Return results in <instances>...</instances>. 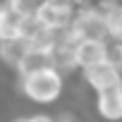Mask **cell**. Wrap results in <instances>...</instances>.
I'll list each match as a JSON object with an SVG mask.
<instances>
[{
    "label": "cell",
    "mask_w": 122,
    "mask_h": 122,
    "mask_svg": "<svg viewBox=\"0 0 122 122\" xmlns=\"http://www.w3.org/2000/svg\"><path fill=\"white\" fill-rule=\"evenodd\" d=\"M17 79H19L22 96L36 105H50L65 93V74L53 65L46 70H38L34 74L17 77Z\"/></svg>",
    "instance_id": "1"
},
{
    "label": "cell",
    "mask_w": 122,
    "mask_h": 122,
    "mask_svg": "<svg viewBox=\"0 0 122 122\" xmlns=\"http://www.w3.org/2000/svg\"><path fill=\"white\" fill-rule=\"evenodd\" d=\"M70 31H72L77 38H101V41H110V36H108V22H105V15H103V10H101L98 3H96V5H84V3H79Z\"/></svg>",
    "instance_id": "2"
},
{
    "label": "cell",
    "mask_w": 122,
    "mask_h": 122,
    "mask_svg": "<svg viewBox=\"0 0 122 122\" xmlns=\"http://www.w3.org/2000/svg\"><path fill=\"white\" fill-rule=\"evenodd\" d=\"M81 0H41V5L36 10V19L43 29L53 31H65L72 26L77 5Z\"/></svg>",
    "instance_id": "3"
},
{
    "label": "cell",
    "mask_w": 122,
    "mask_h": 122,
    "mask_svg": "<svg viewBox=\"0 0 122 122\" xmlns=\"http://www.w3.org/2000/svg\"><path fill=\"white\" fill-rule=\"evenodd\" d=\"M79 72H81V81H84L86 89H91L93 93L122 81V70H120L117 62H112V60H103V62L91 65V67H84V70H79Z\"/></svg>",
    "instance_id": "4"
},
{
    "label": "cell",
    "mask_w": 122,
    "mask_h": 122,
    "mask_svg": "<svg viewBox=\"0 0 122 122\" xmlns=\"http://www.w3.org/2000/svg\"><path fill=\"white\" fill-rule=\"evenodd\" d=\"M50 57H53V67H57L62 74L79 72V65H77V36L70 29L60 31L55 46L50 48Z\"/></svg>",
    "instance_id": "5"
},
{
    "label": "cell",
    "mask_w": 122,
    "mask_h": 122,
    "mask_svg": "<svg viewBox=\"0 0 122 122\" xmlns=\"http://www.w3.org/2000/svg\"><path fill=\"white\" fill-rule=\"evenodd\" d=\"M96 112L103 122H122V81L96 91Z\"/></svg>",
    "instance_id": "6"
},
{
    "label": "cell",
    "mask_w": 122,
    "mask_h": 122,
    "mask_svg": "<svg viewBox=\"0 0 122 122\" xmlns=\"http://www.w3.org/2000/svg\"><path fill=\"white\" fill-rule=\"evenodd\" d=\"M103 60H110V41L77 38V65H79V70L98 65Z\"/></svg>",
    "instance_id": "7"
},
{
    "label": "cell",
    "mask_w": 122,
    "mask_h": 122,
    "mask_svg": "<svg viewBox=\"0 0 122 122\" xmlns=\"http://www.w3.org/2000/svg\"><path fill=\"white\" fill-rule=\"evenodd\" d=\"M31 48V41L26 36H12V38H3L0 41V62H3L10 72H15L22 62V57L26 55V50Z\"/></svg>",
    "instance_id": "8"
},
{
    "label": "cell",
    "mask_w": 122,
    "mask_h": 122,
    "mask_svg": "<svg viewBox=\"0 0 122 122\" xmlns=\"http://www.w3.org/2000/svg\"><path fill=\"white\" fill-rule=\"evenodd\" d=\"M53 65V57H50V50H43V48H29L26 50V55L22 57V62H19V67L15 70V74L17 77H26V74H34V72H38V70H46V67H50Z\"/></svg>",
    "instance_id": "9"
},
{
    "label": "cell",
    "mask_w": 122,
    "mask_h": 122,
    "mask_svg": "<svg viewBox=\"0 0 122 122\" xmlns=\"http://www.w3.org/2000/svg\"><path fill=\"white\" fill-rule=\"evenodd\" d=\"M101 10L108 22V36L115 43H122V0H108L101 3Z\"/></svg>",
    "instance_id": "10"
},
{
    "label": "cell",
    "mask_w": 122,
    "mask_h": 122,
    "mask_svg": "<svg viewBox=\"0 0 122 122\" xmlns=\"http://www.w3.org/2000/svg\"><path fill=\"white\" fill-rule=\"evenodd\" d=\"M24 15L17 12L15 7L0 12V41L3 38H12V36H24Z\"/></svg>",
    "instance_id": "11"
},
{
    "label": "cell",
    "mask_w": 122,
    "mask_h": 122,
    "mask_svg": "<svg viewBox=\"0 0 122 122\" xmlns=\"http://www.w3.org/2000/svg\"><path fill=\"white\" fill-rule=\"evenodd\" d=\"M26 122H57L53 115H46V112H36V115H29Z\"/></svg>",
    "instance_id": "12"
},
{
    "label": "cell",
    "mask_w": 122,
    "mask_h": 122,
    "mask_svg": "<svg viewBox=\"0 0 122 122\" xmlns=\"http://www.w3.org/2000/svg\"><path fill=\"white\" fill-rule=\"evenodd\" d=\"M15 5V0H0V12H3V10H10Z\"/></svg>",
    "instance_id": "13"
},
{
    "label": "cell",
    "mask_w": 122,
    "mask_h": 122,
    "mask_svg": "<svg viewBox=\"0 0 122 122\" xmlns=\"http://www.w3.org/2000/svg\"><path fill=\"white\" fill-rule=\"evenodd\" d=\"M96 3H98V5H101V3H108V0H96Z\"/></svg>",
    "instance_id": "14"
}]
</instances>
